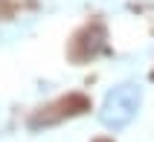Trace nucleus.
<instances>
[{"label": "nucleus", "mask_w": 154, "mask_h": 142, "mask_svg": "<svg viewBox=\"0 0 154 142\" xmlns=\"http://www.w3.org/2000/svg\"><path fill=\"white\" fill-rule=\"evenodd\" d=\"M140 101H143V90H140L137 84H119V87H113L102 101V110H99V116H102V125L108 128H125L134 122L140 110Z\"/></svg>", "instance_id": "obj_1"}, {"label": "nucleus", "mask_w": 154, "mask_h": 142, "mask_svg": "<svg viewBox=\"0 0 154 142\" xmlns=\"http://www.w3.org/2000/svg\"><path fill=\"white\" fill-rule=\"evenodd\" d=\"M102 142H108V139H102Z\"/></svg>", "instance_id": "obj_2"}]
</instances>
